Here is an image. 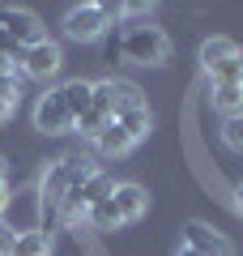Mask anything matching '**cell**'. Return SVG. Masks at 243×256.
Returning a JSON list of instances; mask_svg holds the SVG:
<instances>
[{"instance_id": "obj_1", "label": "cell", "mask_w": 243, "mask_h": 256, "mask_svg": "<svg viewBox=\"0 0 243 256\" xmlns=\"http://www.w3.org/2000/svg\"><path fill=\"white\" fill-rule=\"evenodd\" d=\"M120 52H124V60L141 64V68H162V64H171V38H166L162 26L132 22L120 34Z\"/></svg>"}, {"instance_id": "obj_2", "label": "cell", "mask_w": 243, "mask_h": 256, "mask_svg": "<svg viewBox=\"0 0 243 256\" xmlns=\"http://www.w3.org/2000/svg\"><path fill=\"white\" fill-rule=\"evenodd\" d=\"M94 107H102L111 120L128 116V111H141L150 107L141 94V86L136 82H124V77H107V82H94Z\"/></svg>"}, {"instance_id": "obj_3", "label": "cell", "mask_w": 243, "mask_h": 256, "mask_svg": "<svg viewBox=\"0 0 243 256\" xmlns=\"http://www.w3.org/2000/svg\"><path fill=\"white\" fill-rule=\"evenodd\" d=\"M60 68H64L60 43L43 38V43H34V47H22V60H18V73L22 77H30V82H52Z\"/></svg>"}, {"instance_id": "obj_4", "label": "cell", "mask_w": 243, "mask_h": 256, "mask_svg": "<svg viewBox=\"0 0 243 256\" xmlns=\"http://www.w3.org/2000/svg\"><path fill=\"white\" fill-rule=\"evenodd\" d=\"M107 30H111V22L102 18L98 4H72V9L64 13V34H68L72 43H98Z\"/></svg>"}, {"instance_id": "obj_5", "label": "cell", "mask_w": 243, "mask_h": 256, "mask_svg": "<svg viewBox=\"0 0 243 256\" xmlns=\"http://www.w3.org/2000/svg\"><path fill=\"white\" fill-rule=\"evenodd\" d=\"M72 111L64 107V98H60V86L56 90H47V94H38V102H34V128L38 132H47V137H64V132H72Z\"/></svg>"}, {"instance_id": "obj_6", "label": "cell", "mask_w": 243, "mask_h": 256, "mask_svg": "<svg viewBox=\"0 0 243 256\" xmlns=\"http://www.w3.org/2000/svg\"><path fill=\"white\" fill-rule=\"evenodd\" d=\"M184 248H192V252H200V256H234L230 239H226L222 230H214L209 222H200V218L184 222Z\"/></svg>"}, {"instance_id": "obj_7", "label": "cell", "mask_w": 243, "mask_h": 256, "mask_svg": "<svg viewBox=\"0 0 243 256\" xmlns=\"http://www.w3.org/2000/svg\"><path fill=\"white\" fill-rule=\"evenodd\" d=\"M0 30H4L18 47H34V43L47 38V26L30 9H0Z\"/></svg>"}, {"instance_id": "obj_8", "label": "cell", "mask_w": 243, "mask_h": 256, "mask_svg": "<svg viewBox=\"0 0 243 256\" xmlns=\"http://www.w3.org/2000/svg\"><path fill=\"white\" fill-rule=\"evenodd\" d=\"M239 56H243V47L234 43V38L214 34V38H205V43H200V68H205V77H214L218 68H226V64L239 60Z\"/></svg>"}, {"instance_id": "obj_9", "label": "cell", "mask_w": 243, "mask_h": 256, "mask_svg": "<svg viewBox=\"0 0 243 256\" xmlns=\"http://www.w3.org/2000/svg\"><path fill=\"white\" fill-rule=\"evenodd\" d=\"M111 201H116L120 218H124V226H128V222H141V214L150 210V192H145L141 184H116Z\"/></svg>"}, {"instance_id": "obj_10", "label": "cell", "mask_w": 243, "mask_h": 256, "mask_svg": "<svg viewBox=\"0 0 243 256\" xmlns=\"http://www.w3.org/2000/svg\"><path fill=\"white\" fill-rule=\"evenodd\" d=\"M52 230L43 226H26L18 230V239H13V256H52Z\"/></svg>"}, {"instance_id": "obj_11", "label": "cell", "mask_w": 243, "mask_h": 256, "mask_svg": "<svg viewBox=\"0 0 243 256\" xmlns=\"http://www.w3.org/2000/svg\"><path fill=\"white\" fill-rule=\"evenodd\" d=\"M111 192H116V180H111L107 171H98V175H90L86 184H77V188H72V196H77V201L86 205V210H94V205H102V201H107Z\"/></svg>"}, {"instance_id": "obj_12", "label": "cell", "mask_w": 243, "mask_h": 256, "mask_svg": "<svg viewBox=\"0 0 243 256\" xmlns=\"http://www.w3.org/2000/svg\"><path fill=\"white\" fill-rule=\"evenodd\" d=\"M60 98H64V107L72 111V120H77L81 111H90V102H94V82H86V77H72V82L60 86Z\"/></svg>"}, {"instance_id": "obj_13", "label": "cell", "mask_w": 243, "mask_h": 256, "mask_svg": "<svg viewBox=\"0 0 243 256\" xmlns=\"http://www.w3.org/2000/svg\"><path fill=\"white\" fill-rule=\"evenodd\" d=\"M132 146H136V141L128 137L124 128L116 124V120H111V124H107V132H102V137L94 141V150H98L102 158H124V154H128V150H132Z\"/></svg>"}, {"instance_id": "obj_14", "label": "cell", "mask_w": 243, "mask_h": 256, "mask_svg": "<svg viewBox=\"0 0 243 256\" xmlns=\"http://www.w3.org/2000/svg\"><path fill=\"white\" fill-rule=\"evenodd\" d=\"M107 124H111V116H107L102 107H94V102H90V111H81V116H77V124H72V132H81V137L98 141L102 132H107Z\"/></svg>"}, {"instance_id": "obj_15", "label": "cell", "mask_w": 243, "mask_h": 256, "mask_svg": "<svg viewBox=\"0 0 243 256\" xmlns=\"http://www.w3.org/2000/svg\"><path fill=\"white\" fill-rule=\"evenodd\" d=\"M60 162H64V171H68V184H72V188H77V184H86L90 175H98V171H102V166L94 162L90 154H64Z\"/></svg>"}, {"instance_id": "obj_16", "label": "cell", "mask_w": 243, "mask_h": 256, "mask_svg": "<svg viewBox=\"0 0 243 256\" xmlns=\"http://www.w3.org/2000/svg\"><path fill=\"white\" fill-rule=\"evenodd\" d=\"M209 102L218 111H226V116H234V111H243V86H214L209 82Z\"/></svg>"}, {"instance_id": "obj_17", "label": "cell", "mask_w": 243, "mask_h": 256, "mask_svg": "<svg viewBox=\"0 0 243 256\" xmlns=\"http://www.w3.org/2000/svg\"><path fill=\"white\" fill-rule=\"evenodd\" d=\"M116 124L124 128V132H128L132 141H145V137H150V128H154V111H150V107H141V111H128V116H120Z\"/></svg>"}, {"instance_id": "obj_18", "label": "cell", "mask_w": 243, "mask_h": 256, "mask_svg": "<svg viewBox=\"0 0 243 256\" xmlns=\"http://www.w3.org/2000/svg\"><path fill=\"white\" fill-rule=\"evenodd\" d=\"M90 230H116V226H124V218H120V210H116V201H102V205H94L90 210V222H86Z\"/></svg>"}, {"instance_id": "obj_19", "label": "cell", "mask_w": 243, "mask_h": 256, "mask_svg": "<svg viewBox=\"0 0 243 256\" xmlns=\"http://www.w3.org/2000/svg\"><path fill=\"white\" fill-rule=\"evenodd\" d=\"M222 146L234 150V154H243V111H234V116L222 120Z\"/></svg>"}, {"instance_id": "obj_20", "label": "cell", "mask_w": 243, "mask_h": 256, "mask_svg": "<svg viewBox=\"0 0 243 256\" xmlns=\"http://www.w3.org/2000/svg\"><path fill=\"white\" fill-rule=\"evenodd\" d=\"M209 82H214V86H243V56H239V60H230L226 68H218Z\"/></svg>"}, {"instance_id": "obj_21", "label": "cell", "mask_w": 243, "mask_h": 256, "mask_svg": "<svg viewBox=\"0 0 243 256\" xmlns=\"http://www.w3.org/2000/svg\"><path fill=\"white\" fill-rule=\"evenodd\" d=\"M0 98L9 102V107H18V98H22V82H18V73H0Z\"/></svg>"}, {"instance_id": "obj_22", "label": "cell", "mask_w": 243, "mask_h": 256, "mask_svg": "<svg viewBox=\"0 0 243 256\" xmlns=\"http://www.w3.org/2000/svg\"><path fill=\"white\" fill-rule=\"evenodd\" d=\"M0 60H13V64H18V60H22V47H18V43H13V38H9V34H4V30H0Z\"/></svg>"}, {"instance_id": "obj_23", "label": "cell", "mask_w": 243, "mask_h": 256, "mask_svg": "<svg viewBox=\"0 0 243 256\" xmlns=\"http://www.w3.org/2000/svg\"><path fill=\"white\" fill-rule=\"evenodd\" d=\"M154 13V4H145V0H128L124 4V18H150Z\"/></svg>"}, {"instance_id": "obj_24", "label": "cell", "mask_w": 243, "mask_h": 256, "mask_svg": "<svg viewBox=\"0 0 243 256\" xmlns=\"http://www.w3.org/2000/svg\"><path fill=\"white\" fill-rule=\"evenodd\" d=\"M13 239H18V230L0 222V256H13Z\"/></svg>"}, {"instance_id": "obj_25", "label": "cell", "mask_w": 243, "mask_h": 256, "mask_svg": "<svg viewBox=\"0 0 243 256\" xmlns=\"http://www.w3.org/2000/svg\"><path fill=\"white\" fill-rule=\"evenodd\" d=\"M230 205H234V214H239V218H243V180L234 184V192H230Z\"/></svg>"}, {"instance_id": "obj_26", "label": "cell", "mask_w": 243, "mask_h": 256, "mask_svg": "<svg viewBox=\"0 0 243 256\" xmlns=\"http://www.w3.org/2000/svg\"><path fill=\"white\" fill-rule=\"evenodd\" d=\"M4 210H9V188L0 184V218H4Z\"/></svg>"}, {"instance_id": "obj_27", "label": "cell", "mask_w": 243, "mask_h": 256, "mask_svg": "<svg viewBox=\"0 0 243 256\" xmlns=\"http://www.w3.org/2000/svg\"><path fill=\"white\" fill-rule=\"evenodd\" d=\"M13 111H18V107H9V102L0 98V124H4V120H9V116H13Z\"/></svg>"}, {"instance_id": "obj_28", "label": "cell", "mask_w": 243, "mask_h": 256, "mask_svg": "<svg viewBox=\"0 0 243 256\" xmlns=\"http://www.w3.org/2000/svg\"><path fill=\"white\" fill-rule=\"evenodd\" d=\"M0 73H18V64H13V60H0Z\"/></svg>"}, {"instance_id": "obj_29", "label": "cell", "mask_w": 243, "mask_h": 256, "mask_svg": "<svg viewBox=\"0 0 243 256\" xmlns=\"http://www.w3.org/2000/svg\"><path fill=\"white\" fill-rule=\"evenodd\" d=\"M4 175H9V162H4V154H0V184H4Z\"/></svg>"}, {"instance_id": "obj_30", "label": "cell", "mask_w": 243, "mask_h": 256, "mask_svg": "<svg viewBox=\"0 0 243 256\" xmlns=\"http://www.w3.org/2000/svg\"><path fill=\"white\" fill-rule=\"evenodd\" d=\"M175 256H200V252H192V248H184V244H180V252H175Z\"/></svg>"}]
</instances>
